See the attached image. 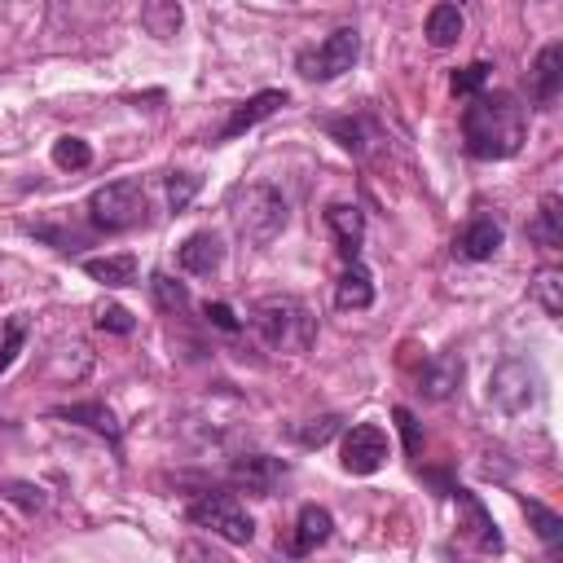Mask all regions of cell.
<instances>
[{"mask_svg": "<svg viewBox=\"0 0 563 563\" xmlns=\"http://www.w3.org/2000/svg\"><path fill=\"white\" fill-rule=\"evenodd\" d=\"M528 136V114L515 92H475L462 110V141L475 158H510Z\"/></svg>", "mask_w": 563, "mask_h": 563, "instance_id": "6da1fadb", "label": "cell"}, {"mask_svg": "<svg viewBox=\"0 0 563 563\" xmlns=\"http://www.w3.org/2000/svg\"><path fill=\"white\" fill-rule=\"evenodd\" d=\"M251 330L273 352H308L317 339V317L295 295H268L251 308Z\"/></svg>", "mask_w": 563, "mask_h": 563, "instance_id": "7a4b0ae2", "label": "cell"}, {"mask_svg": "<svg viewBox=\"0 0 563 563\" xmlns=\"http://www.w3.org/2000/svg\"><path fill=\"white\" fill-rule=\"evenodd\" d=\"M229 220H233V229H238L242 242L268 246L286 229V198L273 185H242L229 198Z\"/></svg>", "mask_w": 563, "mask_h": 563, "instance_id": "3957f363", "label": "cell"}, {"mask_svg": "<svg viewBox=\"0 0 563 563\" xmlns=\"http://www.w3.org/2000/svg\"><path fill=\"white\" fill-rule=\"evenodd\" d=\"M150 202H145V189L141 180H110L101 185L92 198H88V220L106 233H123V229H136L145 220Z\"/></svg>", "mask_w": 563, "mask_h": 563, "instance_id": "277c9868", "label": "cell"}, {"mask_svg": "<svg viewBox=\"0 0 563 563\" xmlns=\"http://www.w3.org/2000/svg\"><path fill=\"white\" fill-rule=\"evenodd\" d=\"M185 515H189V523H198V528L224 537L229 545H246V541L255 537V523H251L246 506H242L233 493H202V497L189 501Z\"/></svg>", "mask_w": 563, "mask_h": 563, "instance_id": "5b68a950", "label": "cell"}, {"mask_svg": "<svg viewBox=\"0 0 563 563\" xmlns=\"http://www.w3.org/2000/svg\"><path fill=\"white\" fill-rule=\"evenodd\" d=\"M537 396H541V378H537V369H532L523 356L501 361V365L493 369V378H488V400H493L501 413H523V409L537 405Z\"/></svg>", "mask_w": 563, "mask_h": 563, "instance_id": "8992f818", "label": "cell"}, {"mask_svg": "<svg viewBox=\"0 0 563 563\" xmlns=\"http://www.w3.org/2000/svg\"><path fill=\"white\" fill-rule=\"evenodd\" d=\"M356 53H361V35H356L352 26H339V31L325 35L317 48L299 53V75H303V79H317V84L339 79L343 70H352Z\"/></svg>", "mask_w": 563, "mask_h": 563, "instance_id": "52a82bcc", "label": "cell"}, {"mask_svg": "<svg viewBox=\"0 0 563 563\" xmlns=\"http://www.w3.org/2000/svg\"><path fill=\"white\" fill-rule=\"evenodd\" d=\"M387 453H391V444L378 422H356L343 435V471L347 475H374L387 462Z\"/></svg>", "mask_w": 563, "mask_h": 563, "instance_id": "ba28073f", "label": "cell"}, {"mask_svg": "<svg viewBox=\"0 0 563 563\" xmlns=\"http://www.w3.org/2000/svg\"><path fill=\"white\" fill-rule=\"evenodd\" d=\"M176 264H180L185 273H194V277H211V273L224 264V242H220V233H216V229L189 233V238L180 242V251H176Z\"/></svg>", "mask_w": 563, "mask_h": 563, "instance_id": "9c48e42d", "label": "cell"}, {"mask_svg": "<svg viewBox=\"0 0 563 563\" xmlns=\"http://www.w3.org/2000/svg\"><path fill=\"white\" fill-rule=\"evenodd\" d=\"M282 475H286V462H282V457H268V453H246V457H238L233 471H229V479H233L238 488L260 493V497H268V493L282 484Z\"/></svg>", "mask_w": 563, "mask_h": 563, "instance_id": "30bf717a", "label": "cell"}, {"mask_svg": "<svg viewBox=\"0 0 563 563\" xmlns=\"http://www.w3.org/2000/svg\"><path fill=\"white\" fill-rule=\"evenodd\" d=\"M325 229H330L339 255L343 260H356V251L365 242V216H361V207L356 202H330L325 207Z\"/></svg>", "mask_w": 563, "mask_h": 563, "instance_id": "8fae6325", "label": "cell"}, {"mask_svg": "<svg viewBox=\"0 0 563 563\" xmlns=\"http://www.w3.org/2000/svg\"><path fill=\"white\" fill-rule=\"evenodd\" d=\"M501 224L493 220V216H475V220H466L462 224V233H457V242H453V251L462 255V260H493L497 255V246H501Z\"/></svg>", "mask_w": 563, "mask_h": 563, "instance_id": "7c38bea8", "label": "cell"}, {"mask_svg": "<svg viewBox=\"0 0 563 563\" xmlns=\"http://www.w3.org/2000/svg\"><path fill=\"white\" fill-rule=\"evenodd\" d=\"M277 106H286V92H282V88H264V92L246 97V101H242V106H233V114L224 119V128H220V141H233V136H242L246 128H255L260 119H268Z\"/></svg>", "mask_w": 563, "mask_h": 563, "instance_id": "4fadbf2b", "label": "cell"}, {"mask_svg": "<svg viewBox=\"0 0 563 563\" xmlns=\"http://www.w3.org/2000/svg\"><path fill=\"white\" fill-rule=\"evenodd\" d=\"M330 532H334L330 510H325V506H303V510H299V519H295V537L286 541V550H290L295 559H303V554H312L317 545H325V541H330Z\"/></svg>", "mask_w": 563, "mask_h": 563, "instance_id": "5bb4252c", "label": "cell"}, {"mask_svg": "<svg viewBox=\"0 0 563 563\" xmlns=\"http://www.w3.org/2000/svg\"><path fill=\"white\" fill-rule=\"evenodd\" d=\"M334 303H339L343 312H361V308L374 303V277H369V268H365L361 260H347V268L339 273V282H334Z\"/></svg>", "mask_w": 563, "mask_h": 563, "instance_id": "9a60e30c", "label": "cell"}, {"mask_svg": "<svg viewBox=\"0 0 563 563\" xmlns=\"http://www.w3.org/2000/svg\"><path fill=\"white\" fill-rule=\"evenodd\" d=\"M563 88V44H545L532 62V101L550 106Z\"/></svg>", "mask_w": 563, "mask_h": 563, "instance_id": "2e32d148", "label": "cell"}, {"mask_svg": "<svg viewBox=\"0 0 563 563\" xmlns=\"http://www.w3.org/2000/svg\"><path fill=\"white\" fill-rule=\"evenodd\" d=\"M528 238L537 246H545V251H559L563 246V202H559V194H545L541 198L537 216L528 220Z\"/></svg>", "mask_w": 563, "mask_h": 563, "instance_id": "e0dca14e", "label": "cell"}, {"mask_svg": "<svg viewBox=\"0 0 563 563\" xmlns=\"http://www.w3.org/2000/svg\"><path fill=\"white\" fill-rule=\"evenodd\" d=\"M462 383V361L457 356H435V361H427V369L418 374V391L427 396V400H444V396H453V387Z\"/></svg>", "mask_w": 563, "mask_h": 563, "instance_id": "ac0fdd59", "label": "cell"}, {"mask_svg": "<svg viewBox=\"0 0 563 563\" xmlns=\"http://www.w3.org/2000/svg\"><path fill=\"white\" fill-rule=\"evenodd\" d=\"M84 273L101 286H132L136 282V255H101V260H84Z\"/></svg>", "mask_w": 563, "mask_h": 563, "instance_id": "d6986e66", "label": "cell"}, {"mask_svg": "<svg viewBox=\"0 0 563 563\" xmlns=\"http://www.w3.org/2000/svg\"><path fill=\"white\" fill-rule=\"evenodd\" d=\"M185 13L176 0H141V26L154 35V40H172L180 31Z\"/></svg>", "mask_w": 563, "mask_h": 563, "instance_id": "ffe728a7", "label": "cell"}, {"mask_svg": "<svg viewBox=\"0 0 563 563\" xmlns=\"http://www.w3.org/2000/svg\"><path fill=\"white\" fill-rule=\"evenodd\" d=\"M57 418H66V422H84V427H92V431H101L106 440H119V418L106 409V405H97V400H88V405H62V409H53Z\"/></svg>", "mask_w": 563, "mask_h": 563, "instance_id": "44dd1931", "label": "cell"}, {"mask_svg": "<svg viewBox=\"0 0 563 563\" xmlns=\"http://www.w3.org/2000/svg\"><path fill=\"white\" fill-rule=\"evenodd\" d=\"M462 9L453 4V0H444V4H435L431 13H427V40L435 44V48H449V44H457V35H462Z\"/></svg>", "mask_w": 563, "mask_h": 563, "instance_id": "7402d4cb", "label": "cell"}, {"mask_svg": "<svg viewBox=\"0 0 563 563\" xmlns=\"http://www.w3.org/2000/svg\"><path fill=\"white\" fill-rule=\"evenodd\" d=\"M457 493V501L466 506V515H471V532H475V541H479V550H501V532L493 528V519H488V510L466 493V488H453Z\"/></svg>", "mask_w": 563, "mask_h": 563, "instance_id": "603a6c76", "label": "cell"}, {"mask_svg": "<svg viewBox=\"0 0 563 563\" xmlns=\"http://www.w3.org/2000/svg\"><path fill=\"white\" fill-rule=\"evenodd\" d=\"M523 510H528V523H532V532L541 537V545H545V550H559V545H563V519H559L550 506H541V501H523Z\"/></svg>", "mask_w": 563, "mask_h": 563, "instance_id": "cb8c5ba5", "label": "cell"}, {"mask_svg": "<svg viewBox=\"0 0 563 563\" xmlns=\"http://www.w3.org/2000/svg\"><path fill=\"white\" fill-rule=\"evenodd\" d=\"M53 163L66 167V172H84L92 163V150H88L84 136H57L53 141Z\"/></svg>", "mask_w": 563, "mask_h": 563, "instance_id": "d4e9b609", "label": "cell"}, {"mask_svg": "<svg viewBox=\"0 0 563 563\" xmlns=\"http://www.w3.org/2000/svg\"><path fill=\"white\" fill-rule=\"evenodd\" d=\"M150 290H154L158 308H167V312H185V308H189V290H185L180 282H172L167 273H154V277H150Z\"/></svg>", "mask_w": 563, "mask_h": 563, "instance_id": "484cf974", "label": "cell"}, {"mask_svg": "<svg viewBox=\"0 0 563 563\" xmlns=\"http://www.w3.org/2000/svg\"><path fill=\"white\" fill-rule=\"evenodd\" d=\"M559 286H563V273H559V268H541V273H537V299H541V308H545L550 317H559V312H563Z\"/></svg>", "mask_w": 563, "mask_h": 563, "instance_id": "4316f807", "label": "cell"}, {"mask_svg": "<svg viewBox=\"0 0 563 563\" xmlns=\"http://www.w3.org/2000/svg\"><path fill=\"white\" fill-rule=\"evenodd\" d=\"M488 62H471V66H462L457 75H453V92L457 97H475V92H484V84H488Z\"/></svg>", "mask_w": 563, "mask_h": 563, "instance_id": "83f0119b", "label": "cell"}, {"mask_svg": "<svg viewBox=\"0 0 563 563\" xmlns=\"http://www.w3.org/2000/svg\"><path fill=\"white\" fill-rule=\"evenodd\" d=\"M194 189H198V176H189V172H172V180H167L172 211H185V207H189V198H194Z\"/></svg>", "mask_w": 563, "mask_h": 563, "instance_id": "f1b7e54d", "label": "cell"}, {"mask_svg": "<svg viewBox=\"0 0 563 563\" xmlns=\"http://www.w3.org/2000/svg\"><path fill=\"white\" fill-rule=\"evenodd\" d=\"M334 431H339V418H334V413H325V418H312L308 427H299L295 435H299V444H308V449H312V444H325Z\"/></svg>", "mask_w": 563, "mask_h": 563, "instance_id": "f546056e", "label": "cell"}, {"mask_svg": "<svg viewBox=\"0 0 563 563\" xmlns=\"http://www.w3.org/2000/svg\"><path fill=\"white\" fill-rule=\"evenodd\" d=\"M202 312H207V321H211L216 330H224V334H238V330H242V321H238V312H233L229 303H207Z\"/></svg>", "mask_w": 563, "mask_h": 563, "instance_id": "4dcf8cb0", "label": "cell"}, {"mask_svg": "<svg viewBox=\"0 0 563 563\" xmlns=\"http://www.w3.org/2000/svg\"><path fill=\"white\" fill-rule=\"evenodd\" d=\"M22 343H26V330H22V321H13V325H9V339H4V347H0V374L13 365V356H18Z\"/></svg>", "mask_w": 563, "mask_h": 563, "instance_id": "1f68e13d", "label": "cell"}, {"mask_svg": "<svg viewBox=\"0 0 563 563\" xmlns=\"http://www.w3.org/2000/svg\"><path fill=\"white\" fill-rule=\"evenodd\" d=\"M97 325H101V330H114V334H128V330H132V317H128L123 308H101Z\"/></svg>", "mask_w": 563, "mask_h": 563, "instance_id": "d6a6232c", "label": "cell"}, {"mask_svg": "<svg viewBox=\"0 0 563 563\" xmlns=\"http://www.w3.org/2000/svg\"><path fill=\"white\" fill-rule=\"evenodd\" d=\"M396 422H400L405 449H409V453H418V449H422V435H418V422H413V413H409V409H396Z\"/></svg>", "mask_w": 563, "mask_h": 563, "instance_id": "836d02e7", "label": "cell"}, {"mask_svg": "<svg viewBox=\"0 0 563 563\" xmlns=\"http://www.w3.org/2000/svg\"><path fill=\"white\" fill-rule=\"evenodd\" d=\"M330 132H339L347 150H356V154L365 150V141H361V128H356V123H330Z\"/></svg>", "mask_w": 563, "mask_h": 563, "instance_id": "e575fe53", "label": "cell"}]
</instances>
